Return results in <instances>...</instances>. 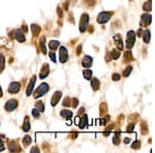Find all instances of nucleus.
<instances>
[{
	"label": "nucleus",
	"mask_w": 155,
	"mask_h": 153,
	"mask_svg": "<svg viewBox=\"0 0 155 153\" xmlns=\"http://www.w3.org/2000/svg\"><path fill=\"white\" fill-rule=\"evenodd\" d=\"M49 85L46 83L44 84H40L38 86V88L36 89L35 92H34V98H39L41 97L42 95H44L46 93H48V91H49Z\"/></svg>",
	"instance_id": "nucleus-1"
},
{
	"label": "nucleus",
	"mask_w": 155,
	"mask_h": 153,
	"mask_svg": "<svg viewBox=\"0 0 155 153\" xmlns=\"http://www.w3.org/2000/svg\"><path fill=\"white\" fill-rule=\"evenodd\" d=\"M134 42H135V33L132 30H129L127 32V38H126V48L131 49L133 47Z\"/></svg>",
	"instance_id": "nucleus-2"
},
{
	"label": "nucleus",
	"mask_w": 155,
	"mask_h": 153,
	"mask_svg": "<svg viewBox=\"0 0 155 153\" xmlns=\"http://www.w3.org/2000/svg\"><path fill=\"white\" fill-rule=\"evenodd\" d=\"M88 23H89V16L87 13H83L82 17H81V21H80V31L81 32H85V30L87 29Z\"/></svg>",
	"instance_id": "nucleus-3"
},
{
	"label": "nucleus",
	"mask_w": 155,
	"mask_h": 153,
	"mask_svg": "<svg viewBox=\"0 0 155 153\" xmlns=\"http://www.w3.org/2000/svg\"><path fill=\"white\" fill-rule=\"evenodd\" d=\"M112 17V13H108V11H103V13H100L97 17V22L99 24H104L111 19Z\"/></svg>",
	"instance_id": "nucleus-4"
},
{
	"label": "nucleus",
	"mask_w": 155,
	"mask_h": 153,
	"mask_svg": "<svg viewBox=\"0 0 155 153\" xmlns=\"http://www.w3.org/2000/svg\"><path fill=\"white\" fill-rule=\"evenodd\" d=\"M18 104H19L18 100H16V99H10V100H7V102L5 104L4 109L7 112H11L18 108Z\"/></svg>",
	"instance_id": "nucleus-5"
},
{
	"label": "nucleus",
	"mask_w": 155,
	"mask_h": 153,
	"mask_svg": "<svg viewBox=\"0 0 155 153\" xmlns=\"http://www.w3.org/2000/svg\"><path fill=\"white\" fill-rule=\"evenodd\" d=\"M68 59V53L65 47H61L59 51V61L61 63H65Z\"/></svg>",
	"instance_id": "nucleus-6"
},
{
	"label": "nucleus",
	"mask_w": 155,
	"mask_h": 153,
	"mask_svg": "<svg viewBox=\"0 0 155 153\" xmlns=\"http://www.w3.org/2000/svg\"><path fill=\"white\" fill-rule=\"evenodd\" d=\"M151 21H152V17L150 16L149 13H144L142 17H141V26L143 27H146V26H149L150 24H151Z\"/></svg>",
	"instance_id": "nucleus-7"
},
{
	"label": "nucleus",
	"mask_w": 155,
	"mask_h": 153,
	"mask_svg": "<svg viewBox=\"0 0 155 153\" xmlns=\"http://www.w3.org/2000/svg\"><path fill=\"white\" fill-rule=\"evenodd\" d=\"M20 89H21V84L19 83V82H13V83H10L7 91H8V93L15 94V93H18L19 91H20Z\"/></svg>",
	"instance_id": "nucleus-8"
},
{
	"label": "nucleus",
	"mask_w": 155,
	"mask_h": 153,
	"mask_svg": "<svg viewBox=\"0 0 155 153\" xmlns=\"http://www.w3.org/2000/svg\"><path fill=\"white\" fill-rule=\"evenodd\" d=\"M61 96H62L61 91H56V92L53 94V96H52V98H51V104H52V106H56V104L60 101Z\"/></svg>",
	"instance_id": "nucleus-9"
},
{
	"label": "nucleus",
	"mask_w": 155,
	"mask_h": 153,
	"mask_svg": "<svg viewBox=\"0 0 155 153\" xmlns=\"http://www.w3.org/2000/svg\"><path fill=\"white\" fill-rule=\"evenodd\" d=\"M35 82H36V77H35V75H33V77L31 78L30 82H29L28 87H27V89H26V95H27V96H29L31 93H32V91H33L34 84H35Z\"/></svg>",
	"instance_id": "nucleus-10"
},
{
	"label": "nucleus",
	"mask_w": 155,
	"mask_h": 153,
	"mask_svg": "<svg viewBox=\"0 0 155 153\" xmlns=\"http://www.w3.org/2000/svg\"><path fill=\"white\" fill-rule=\"evenodd\" d=\"M15 37L19 42H24L26 40L25 34H24V32L22 31V29H18V30H16V31H15Z\"/></svg>",
	"instance_id": "nucleus-11"
},
{
	"label": "nucleus",
	"mask_w": 155,
	"mask_h": 153,
	"mask_svg": "<svg viewBox=\"0 0 155 153\" xmlns=\"http://www.w3.org/2000/svg\"><path fill=\"white\" fill-rule=\"evenodd\" d=\"M114 40H115V44H116V47L118 48V50H123V42H122L121 35L120 34H116L114 36Z\"/></svg>",
	"instance_id": "nucleus-12"
},
{
	"label": "nucleus",
	"mask_w": 155,
	"mask_h": 153,
	"mask_svg": "<svg viewBox=\"0 0 155 153\" xmlns=\"http://www.w3.org/2000/svg\"><path fill=\"white\" fill-rule=\"evenodd\" d=\"M50 73V66L49 64H44V66H42V69H41L40 73H39V77H40V79H44L48 77V75Z\"/></svg>",
	"instance_id": "nucleus-13"
},
{
	"label": "nucleus",
	"mask_w": 155,
	"mask_h": 153,
	"mask_svg": "<svg viewBox=\"0 0 155 153\" xmlns=\"http://www.w3.org/2000/svg\"><path fill=\"white\" fill-rule=\"evenodd\" d=\"M8 149H9V151H11V152H18V151H21L20 145L17 144L15 141L9 142V144H8Z\"/></svg>",
	"instance_id": "nucleus-14"
},
{
	"label": "nucleus",
	"mask_w": 155,
	"mask_h": 153,
	"mask_svg": "<svg viewBox=\"0 0 155 153\" xmlns=\"http://www.w3.org/2000/svg\"><path fill=\"white\" fill-rule=\"evenodd\" d=\"M87 125H88V116L86 114H84L82 117H81L79 126H80V128L84 129V128H86V127H87Z\"/></svg>",
	"instance_id": "nucleus-15"
},
{
	"label": "nucleus",
	"mask_w": 155,
	"mask_h": 153,
	"mask_svg": "<svg viewBox=\"0 0 155 153\" xmlns=\"http://www.w3.org/2000/svg\"><path fill=\"white\" fill-rule=\"evenodd\" d=\"M82 65L86 68L90 67L91 65H92V58H91L90 56H85V57L83 58Z\"/></svg>",
	"instance_id": "nucleus-16"
},
{
	"label": "nucleus",
	"mask_w": 155,
	"mask_h": 153,
	"mask_svg": "<svg viewBox=\"0 0 155 153\" xmlns=\"http://www.w3.org/2000/svg\"><path fill=\"white\" fill-rule=\"evenodd\" d=\"M60 115H61V117L64 118V119H70L72 117V112L68 111V110H63V111H61Z\"/></svg>",
	"instance_id": "nucleus-17"
},
{
	"label": "nucleus",
	"mask_w": 155,
	"mask_h": 153,
	"mask_svg": "<svg viewBox=\"0 0 155 153\" xmlns=\"http://www.w3.org/2000/svg\"><path fill=\"white\" fill-rule=\"evenodd\" d=\"M91 86H92V89L94 91L98 90L99 89V86H100V82L97 80L96 78H93V80L91 81Z\"/></svg>",
	"instance_id": "nucleus-18"
},
{
	"label": "nucleus",
	"mask_w": 155,
	"mask_h": 153,
	"mask_svg": "<svg viewBox=\"0 0 155 153\" xmlns=\"http://www.w3.org/2000/svg\"><path fill=\"white\" fill-rule=\"evenodd\" d=\"M44 42H46V37H41L40 42H39V47H40V51L42 52V54H46V49L44 46Z\"/></svg>",
	"instance_id": "nucleus-19"
},
{
	"label": "nucleus",
	"mask_w": 155,
	"mask_h": 153,
	"mask_svg": "<svg viewBox=\"0 0 155 153\" xmlns=\"http://www.w3.org/2000/svg\"><path fill=\"white\" fill-rule=\"evenodd\" d=\"M59 44H60L59 42H57V40H51V42H49V48L52 51H55L56 49H58Z\"/></svg>",
	"instance_id": "nucleus-20"
},
{
	"label": "nucleus",
	"mask_w": 155,
	"mask_h": 153,
	"mask_svg": "<svg viewBox=\"0 0 155 153\" xmlns=\"http://www.w3.org/2000/svg\"><path fill=\"white\" fill-rule=\"evenodd\" d=\"M143 39H144L145 44H148L150 42V39H151V33H150L149 30H146L143 34Z\"/></svg>",
	"instance_id": "nucleus-21"
},
{
	"label": "nucleus",
	"mask_w": 155,
	"mask_h": 153,
	"mask_svg": "<svg viewBox=\"0 0 155 153\" xmlns=\"http://www.w3.org/2000/svg\"><path fill=\"white\" fill-rule=\"evenodd\" d=\"M31 29H32V33H33L34 36H37L40 31V28H39L38 25H35V24H32L31 25Z\"/></svg>",
	"instance_id": "nucleus-22"
},
{
	"label": "nucleus",
	"mask_w": 155,
	"mask_h": 153,
	"mask_svg": "<svg viewBox=\"0 0 155 153\" xmlns=\"http://www.w3.org/2000/svg\"><path fill=\"white\" fill-rule=\"evenodd\" d=\"M23 130L24 131H29V130H30V122H29L28 117L25 118V121H24V125H23Z\"/></svg>",
	"instance_id": "nucleus-23"
},
{
	"label": "nucleus",
	"mask_w": 155,
	"mask_h": 153,
	"mask_svg": "<svg viewBox=\"0 0 155 153\" xmlns=\"http://www.w3.org/2000/svg\"><path fill=\"white\" fill-rule=\"evenodd\" d=\"M83 75H84V78H85L86 80H90V79L92 78V70L91 69H84Z\"/></svg>",
	"instance_id": "nucleus-24"
},
{
	"label": "nucleus",
	"mask_w": 155,
	"mask_h": 153,
	"mask_svg": "<svg viewBox=\"0 0 155 153\" xmlns=\"http://www.w3.org/2000/svg\"><path fill=\"white\" fill-rule=\"evenodd\" d=\"M124 59L126 60V62H130V61H132L133 57H132V54H131L130 51H127V52L124 53Z\"/></svg>",
	"instance_id": "nucleus-25"
},
{
	"label": "nucleus",
	"mask_w": 155,
	"mask_h": 153,
	"mask_svg": "<svg viewBox=\"0 0 155 153\" xmlns=\"http://www.w3.org/2000/svg\"><path fill=\"white\" fill-rule=\"evenodd\" d=\"M35 109H37L39 112H40V113H42V112L44 111V102H42V101H37V102H36V104H35Z\"/></svg>",
	"instance_id": "nucleus-26"
},
{
	"label": "nucleus",
	"mask_w": 155,
	"mask_h": 153,
	"mask_svg": "<svg viewBox=\"0 0 155 153\" xmlns=\"http://www.w3.org/2000/svg\"><path fill=\"white\" fill-rule=\"evenodd\" d=\"M141 126H142V133L143 135H147L148 133V125L147 123L145 121H143L142 123H141Z\"/></svg>",
	"instance_id": "nucleus-27"
},
{
	"label": "nucleus",
	"mask_w": 155,
	"mask_h": 153,
	"mask_svg": "<svg viewBox=\"0 0 155 153\" xmlns=\"http://www.w3.org/2000/svg\"><path fill=\"white\" fill-rule=\"evenodd\" d=\"M143 9L145 11H151V1H147L146 3H144L143 5Z\"/></svg>",
	"instance_id": "nucleus-28"
},
{
	"label": "nucleus",
	"mask_w": 155,
	"mask_h": 153,
	"mask_svg": "<svg viewBox=\"0 0 155 153\" xmlns=\"http://www.w3.org/2000/svg\"><path fill=\"white\" fill-rule=\"evenodd\" d=\"M111 55H112V58H113L114 60H117L119 57H120V53H119V51H117V50H113Z\"/></svg>",
	"instance_id": "nucleus-29"
},
{
	"label": "nucleus",
	"mask_w": 155,
	"mask_h": 153,
	"mask_svg": "<svg viewBox=\"0 0 155 153\" xmlns=\"http://www.w3.org/2000/svg\"><path fill=\"white\" fill-rule=\"evenodd\" d=\"M131 70H132V66H127L125 69H124V71H123V75L126 78V77H128L129 75V73H131Z\"/></svg>",
	"instance_id": "nucleus-30"
},
{
	"label": "nucleus",
	"mask_w": 155,
	"mask_h": 153,
	"mask_svg": "<svg viewBox=\"0 0 155 153\" xmlns=\"http://www.w3.org/2000/svg\"><path fill=\"white\" fill-rule=\"evenodd\" d=\"M23 144L25 146H29L31 144V137H29V135H26L23 139Z\"/></svg>",
	"instance_id": "nucleus-31"
},
{
	"label": "nucleus",
	"mask_w": 155,
	"mask_h": 153,
	"mask_svg": "<svg viewBox=\"0 0 155 153\" xmlns=\"http://www.w3.org/2000/svg\"><path fill=\"white\" fill-rule=\"evenodd\" d=\"M3 68H4V57L2 54H0V73L3 70Z\"/></svg>",
	"instance_id": "nucleus-32"
},
{
	"label": "nucleus",
	"mask_w": 155,
	"mask_h": 153,
	"mask_svg": "<svg viewBox=\"0 0 155 153\" xmlns=\"http://www.w3.org/2000/svg\"><path fill=\"white\" fill-rule=\"evenodd\" d=\"M119 135H120V133H118V132H117L116 135H115V137H113V143L115 144V145H118L119 143H120V139H119Z\"/></svg>",
	"instance_id": "nucleus-33"
},
{
	"label": "nucleus",
	"mask_w": 155,
	"mask_h": 153,
	"mask_svg": "<svg viewBox=\"0 0 155 153\" xmlns=\"http://www.w3.org/2000/svg\"><path fill=\"white\" fill-rule=\"evenodd\" d=\"M140 147H141V142H140V141H135V142L131 145L132 149H139Z\"/></svg>",
	"instance_id": "nucleus-34"
},
{
	"label": "nucleus",
	"mask_w": 155,
	"mask_h": 153,
	"mask_svg": "<svg viewBox=\"0 0 155 153\" xmlns=\"http://www.w3.org/2000/svg\"><path fill=\"white\" fill-rule=\"evenodd\" d=\"M39 113H40V112H39L37 109H33V110H32V116L35 117V118H38V117H39Z\"/></svg>",
	"instance_id": "nucleus-35"
},
{
	"label": "nucleus",
	"mask_w": 155,
	"mask_h": 153,
	"mask_svg": "<svg viewBox=\"0 0 155 153\" xmlns=\"http://www.w3.org/2000/svg\"><path fill=\"white\" fill-rule=\"evenodd\" d=\"M106 104L103 102V104H100V114H103V113H106Z\"/></svg>",
	"instance_id": "nucleus-36"
},
{
	"label": "nucleus",
	"mask_w": 155,
	"mask_h": 153,
	"mask_svg": "<svg viewBox=\"0 0 155 153\" xmlns=\"http://www.w3.org/2000/svg\"><path fill=\"white\" fill-rule=\"evenodd\" d=\"M63 106H70V98H68V97H66V98L63 100Z\"/></svg>",
	"instance_id": "nucleus-37"
},
{
	"label": "nucleus",
	"mask_w": 155,
	"mask_h": 153,
	"mask_svg": "<svg viewBox=\"0 0 155 153\" xmlns=\"http://www.w3.org/2000/svg\"><path fill=\"white\" fill-rule=\"evenodd\" d=\"M133 127H134V123H130V124L127 126V128H126V131H128V132H130V131H132L133 130Z\"/></svg>",
	"instance_id": "nucleus-38"
},
{
	"label": "nucleus",
	"mask_w": 155,
	"mask_h": 153,
	"mask_svg": "<svg viewBox=\"0 0 155 153\" xmlns=\"http://www.w3.org/2000/svg\"><path fill=\"white\" fill-rule=\"evenodd\" d=\"M112 79H113V81H119L120 80V75L119 73H114L112 75Z\"/></svg>",
	"instance_id": "nucleus-39"
},
{
	"label": "nucleus",
	"mask_w": 155,
	"mask_h": 153,
	"mask_svg": "<svg viewBox=\"0 0 155 153\" xmlns=\"http://www.w3.org/2000/svg\"><path fill=\"white\" fill-rule=\"evenodd\" d=\"M50 58H51V60L53 61L54 63H56V58H55V53L51 52L50 53Z\"/></svg>",
	"instance_id": "nucleus-40"
},
{
	"label": "nucleus",
	"mask_w": 155,
	"mask_h": 153,
	"mask_svg": "<svg viewBox=\"0 0 155 153\" xmlns=\"http://www.w3.org/2000/svg\"><path fill=\"white\" fill-rule=\"evenodd\" d=\"M72 101H73V104H72V106H73V108H77V106L79 104V100H78L77 98H73V99H72Z\"/></svg>",
	"instance_id": "nucleus-41"
},
{
	"label": "nucleus",
	"mask_w": 155,
	"mask_h": 153,
	"mask_svg": "<svg viewBox=\"0 0 155 153\" xmlns=\"http://www.w3.org/2000/svg\"><path fill=\"white\" fill-rule=\"evenodd\" d=\"M4 150V144H3V142L1 140H0V151Z\"/></svg>",
	"instance_id": "nucleus-42"
},
{
	"label": "nucleus",
	"mask_w": 155,
	"mask_h": 153,
	"mask_svg": "<svg viewBox=\"0 0 155 153\" xmlns=\"http://www.w3.org/2000/svg\"><path fill=\"white\" fill-rule=\"evenodd\" d=\"M31 152H39V149L37 147H33L31 149Z\"/></svg>",
	"instance_id": "nucleus-43"
},
{
	"label": "nucleus",
	"mask_w": 155,
	"mask_h": 153,
	"mask_svg": "<svg viewBox=\"0 0 155 153\" xmlns=\"http://www.w3.org/2000/svg\"><path fill=\"white\" fill-rule=\"evenodd\" d=\"M81 50H82V46H79V48H78V50H77V54L78 55H80L81 54Z\"/></svg>",
	"instance_id": "nucleus-44"
},
{
	"label": "nucleus",
	"mask_w": 155,
	"mask_h": 153,
	"mask_svg": "<svg viewBox=\"0 0 155 153\" xmlns=\"http://www.w3.org/2000/svg\"><path fill=\"white\" fill-rule=\"evenodd\" d=\"M124 143H125V144L130 143V139H129V137H125V139H124Z\"/></svg>",
	"instance_id": "nucleus-45"
},
{
	"label": "nucleus",
	"mask_w": 155,
	"mask_h": 153,
	"mask_svg": "<svg viewBox=\"0 0 155 153\" xmlns=\"http://www.w3.org/2000/svg\"><path fill=\"white\" fill-rule=\"evenodd\" d=\"M75 124H78V125H79V123H80V118H79V117H75Z\"/></svg>",
	"instance_id": "nucleus-46"
},
{
	"label": "nucleus",
	"mask_w": 155,
	"mask_h": 153,
	"mask_svg": "<svg viewBox=\"0 0 155 153\" xmlns=\"http://www.w3.org/2000/svg\"><path fill=\"white\" fill-rule=\"evenodd\" d=\"M58 15H59L60 17H62V15H63V13H62V11L60 9L59 7H58Z\"/></svg>",
	"instance_id": "nucleus-47"
},
{
	"label": "nucleus",
	"mask_w": 155,
	"mask_h": 153,
	"mask_svg": "<svg viewBox=\"0 0 155 153\" xmlns=\"http://www.w3.org/2000/svg\"><path fill=\"white\" fill-rule=\"evenodd\" d=\"M137 35H139V36H142V28H141L139 31H137Z\"/></svg>",
	"instance_id": "nucleus-48"
},
{
	"label": "nucleus",
	"mask_w": 155,
	"mask_h": 153,
	"mask_svg": "<svg viewBox=\"0 0 155 153\" xmlns=\"http://www.w3.org/2000/svg\"><path fill=\"white\" fill-rule=\"evenodd\" d=\"M2 89H1V87H0V97H1V96H2Z\"/></svg>",
	"instance_id": "nucleus-49"
},
{
	"label": "nucleus",
	"mask_w": 155,
	"mask_h": 153,
	"mask_svg": "<svg viewBox=\"0 0 155 153\" xmlns=\"http://www.w3.org/2000/svg\"><path fill=\"white\" fill-rule=\"evenodd\" d=\"M87 1H89V0H87Z\"/></svg>",
	"instance_id": "nucleus-50"
}]
</instances>
